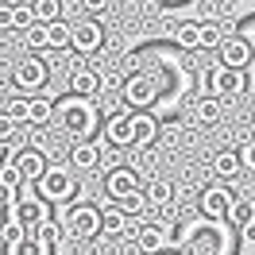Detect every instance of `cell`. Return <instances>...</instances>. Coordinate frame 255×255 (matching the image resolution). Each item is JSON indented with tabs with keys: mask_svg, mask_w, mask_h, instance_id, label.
<instances>
[{
	"mask_svg": "<svg viewBox=\"0 0 255 255\" xmlns=\"http://www.w3.org/2000/svg\"><path fill=\"white\" fill-rule=\"evenodd\" d=\"M248 74H255V47H252V62H248Z\"/></svg>",
	"mask_w": 255,
	"mask_h": 255,
	"instance_id": "41",
	"label": "cell"
},
{
	"mask_svg": "<svg viewBox=\"0 0 255 255\" xmlns=\"http://www.w3.org/2000/svg\"><path fill=\"white\" fill-rule=\"evenodd\" d=\"M224 116V105L217 97H197V105H193V124L197 128H217Z\"/></svg>",
	"mask_w": 255,
	"mask_h": 255,
	"instance_id": "21",
	"label": "cell"
},
{
	"mask_svg": "<svg viewBox=\"0 0 255 255\" xmlns=\"http://www.w3.org/2000/svg\"><path fill=\"white\" fill-rule=\"evenodd\" d=\"M116 209L124 213V217H139L147 209V197H143V190H135V193H128L124 201H116Z\"/></svg>",
	"mask_w": 255,
	"mask_h": 255,
	"instance_id": "30",
	"label": "cell"
},
{
	"mask_svg": "<svg viewBox=\"0 0 255 255\" xmlns=\"http://www.w3.org/2000/svg\"><path fill=\"white\" fill-rule=\"evenodd\" d=\"M31 16L35 23H58L62 19V0H31Z\"/></svg>",
	"mask_w": 255,
	"mask_h": 255,
	"instance_id": "25",
	"label": "cell"
},
{
	"mask_svg": "<svg viewBox=\"0 0 255 255\" xmlns=\"http://www.w3.org/2000/svg\"><path fill=\"white\" fill-rule=\"evenodd\" d=\"M143 190V178L135 174V166H128V162H120V166H112V170H105V201H124L128 193Z\"/></svg>",
	"mask_w": 255,
	"mask_h": 255,
	"instance_id": "11",
	"label": "cell"
},
{
	"mask_svg": "<svg viewBox=\"0 0 255 255\" xmlns=\"http://www.w3.org/2000/svg\"><path fill=\"white\" fill-rule=\"evenodd\" d=\"M50 120H54V97H50V93L27 97V112H23V124L35 128V131H43V128H50Z\"/></svg>",
	"mask_w": 255,
	"mask_h": 255,
	"instance_id": "17",
	"label": "cell"
},
{
	"mask_svg": "<svg viewBox=\"0 0 255 255\" xmlns=\"http://www.w3.org/2000/svg\"><path fill=\"white\" fill-rule=\"evenodd\" d=\"M62 228L70 240H101V209L78 193L70 205H62Z\"/></svg>",
	"mask_w": 255,
	"mask_h": 255,
	"instance_id": "4",
	"label": "cell"
},
{
	"mask_svg": "<svg viewBox=\"0 0 255 255\" xmlns=\"http://www.w3.org/2000/svg\"><path fill=\"white\" fill-rule=\"evenodd\" d=\"M0 162H4V143H0Z\"/></svg>",
	"mask_w": 255,
	"mask_h": 255,
	"instance_id": "42",
	"label": "cell"
},
{
	"mask_svg": "<svg viewBox=\"0 0 255 255\" xmlns=\"http://www.w3.org/2000/svg\"><path fill=\"white\" fill-rule=\"evenodd\" d=\"M240 240H244V244H255V224H252V228H244V232H240Z\"/></svg>",
	"mask_w": 255,
	"mask_h": 255,
	"instance_id": "40",
	"label": "cell"
},
{
	"mask_svg": "<svg viewBox=\"0 0 255 255\" xmlns=\"http://www.w3.org/2000/svg\"><path fill=\"white\" fill-rule=\"evenodd\" d=\"M159 120L151 116V112H131V147L135 151H143V147H151L155 139H159Z\"/></svg>",
	"mask_w": 255,
	"mask_h": 255,
	"instance_id": "18",
	"label": "cell"
},
{
	"mask_svg": "<svg viewBox=\"0 0 255 255\" xmlns=\"http://www.w3.org/2000/svg\"><path fill=\"white\" fill-rule=\"evenodd\" d=\"M240 170H248V174H255V131L252 135H244V143H240Z\"/></svg>",
	"mask_w": 255,
	"mask_h": 255,
	"instance_id": "31",
	"label": "cell"
},
{
	"mask_svg": "<svg viewBox=\"0 0 255 255\" xmlns=\"http://www.w3.org/2000/svg\"><path fill=\"white\" fill-rule=\"evenodd\" d=\"M50 81V66L43 54H23L12 66V85H16V97H39Z\"/></svg>",
	"mask_w": 255,
	"mask_h": 255,
	"instance_id": "5",
	"label": "cell"
},
{
	"mask_svg": "<svg viewBox=\"0 0 255 255\" xmlns=\"http://www.w3.org/2000/svg\"><path fill=\"white\" fill-rule=\"evenodd\" d=\"M221 43H224L221 23H201V31H197V50H217Z\"/></svg>",
	"mask_w": 255,
	"mask_h": 255,
	"instance_id": "28",
	"label": "cell"
},
{
	"mask_svg": "<svg viewBox=\"0 0 255 255\" xmlns=\"http://www.w3.org/2000/svg\"><path fill=\"white\" fill-rule=\"evenodd\" d=\"M213 174H217V182H224V186L240 174V155H236V147H224V151H217V155H213Z\"/></svg>",
	"mask_w": 255,
	"mask_h": 255,
	"instance_id": "22",
	"label": "cell"
},
{
	"mask_svg": "<svg viewBox=\"0 0 255 255\" xmlns=\"http://www.w3.org/2000/svg\"><path fill=\"white\" fill-rule=\"evenodd\" d=\"M81 8H85V12H89V19H97V16H105V12H109L112 8V0H78Z\"/></svg>",
	"mask_w": 255,
	"mask_h": 255,
	"instance_id": "35",
	"label": "cell"
},
{
	"mask_svg": "<svg viewBox=\"0 0 255 255\" xmlns=\"http://www.w3.org/2000/svg\"><path fill=\"white\" fill-rule=\"evenodd\" d=\"M47 39H50V50H70V23L58 19L47 27Z\"/></svg>",
	"mask_w": 255,
	"mask_h": 255,
	"instance_id": "29",
	"label": "cell"
},
{
	"mask_svg": "<svg viewBox=\"0 0 255 255\" xmlns=\"http://www.w3.org/2000/svg\"><path fill=\"white\" fill-rule=\"evenodd\" d=\"M0 31H16V4L0 0Z\"/></svg>",
	"mask_w": 255,
	"mask_h": 255,
	"instance_id": "34",
	"label": "cell"
},
{
	"mask_svg": "<svg viewBox=\"0 0 255 255\" xmlns=\"http://www.w3.org/2000/svg\"><path fill=\"white\" fill-rule=\"evenodd\" d=\"M224 0H190V19L193 23H221L224 19Z\"/></svg>",
	"mask_w": 255,
	"mask_h": 255,
	"instance_id": "23",
	"label": "cell"
},
{
	"mask_svg": "<svg viewBox=\"0 0 255 255\" xmlns=\"http://www.w3.org/2000/svg\"><path fill=\"white\" fill-rule=\"evenodd\" d=\"M8 116H12V120H19V124H23V112H27V97H16V101H12V105H8Z\"/></svg>",
	"mask_w": 255,
	"mask_h": 255,
	"instance_id": "38",
	"label": "cell"
},
{
	"mask_svg": "<svg viewBox=\"0 0 255 255\" xmlns=\"http://www.w3.org/2000/svg\"><path fill=\"white\" fill-rule=\"evenodd\" d=\"M232 201H236V193L228 190L224 182L201 186V193H197V217H201V221H217V224H224V217H228Z\"/></svg>",
	"mask_w": 255,
	"mask_h": 255,
	"instance_id": "9",
	"label": "cell"
},
{
	"mask_svg": "<svg viewBox=\"0 0 255 255\" xmlns=\"http://www.w3.org/2000/svg\"><path fill=\"white\" fill-rule=\"evenodd\" d=\"M224 224H228L232 232H244V228H252V224H255V201H232V209H228Z\"/></svg>",
	"mask_w": 255,
	"mask_h": 255,
	"instance_id": "24",
	"label": "cell"
},
{
	"mask_svg": "<svg viewBox=\"0 0 255 255\" xmlns=\"http://www.w3.org/2000/svg\"><path fill=\"white\" fill-rule=\"evenodd\" d=\"M143 197H147V205L170 209V201L178 197V190H174V182H170V178H147V186H143Z\"/></svg>",
	"mask_w": 255,
	"mask_h": 255,
	"instance_id": "20",
	"label": "cell"
},
{
	"mask_svg": "<svg viewBox=\"0 0 255 255\" xmlns=\"http://www.w3.org/2000/svg\"><path fill=\"white\" fill-rule=\"evenodd\" d=\"M101 89H105V78L97 74L93 66L74 62V70H70V97H81V101H97V97H101Z\"/></svg>",
	"mask_w": 255,
	"mask_h": 255,
	"instance_id": "14",
	"label": "cell"
},
{
	"mask_svg": "<svg viewBox=\"0 0 255 255\" xmlns=\"http://www.w3.org/2000/svg\"><path fill=\"white\" fill-rule=\"evenodd\" d=\"M105 47V27H101V19H81V23H70V50L85 58V54H93V50Z\"/></svg>",
	"mask_w": 255,
	"mask_h": 255,
	"instance_id": "12",
	"label": "cell"
},
{
	"mask_svg": "<svg viewBox=\"0 0 255 255\" xmlns=\"http://www.w3.org/2000/svg\"><path fill=\"white\" fill-rule=\"evenodd\" d=\"M23 35V47L31 50V54H43V50H50V39H47V23H31Z\"/></svg>",
	"mask_w": 255,
	"mask_h": 255,
	"instance_id": "26",
	"label": "cell"
},
{
	"mask_svg": "<svg viewBox=\"0 0 255 255\" xmlns=\"http://www.w3.org/2000/svg\"><path fill=\"white\" fill-rule=\"evenodd\" d=\"M252 4H255V0H252Z\"/></svg>",
	"mask_w": 255,
	"mask_h": 255,
	"instance_id": "44",
	"label": "cell"
},
{
	"mask_svg": "<svg viewBox=\"0 0 255 255\" xmlns=\"http://www.w3.org/2000/svg\"><path fill=\"white\" fill-rule=\"evenodd\" d=\"M197 31H201V23H193V19H182V23L174 27V35H170V39H174L182 50H197Z\"/></svg>",
	"mask_w": 255,
	"mask_h": 255,
	"instance_id": "27",
	"label": "cell"
},
{
	"mask_svg": "<svg viewBox=\"0 0 255 255\" xmlns=\"http://www.w3.org/2000/svg\"><path fill=\"white\" fill-rule=\"evenodd\" d=\"M31 190L39 193V201H47V205H70V201L81 193V182H78V174H74L70 166H62V162H47L43 178L35 182Z\"/></svg>",
	"mask_w": 255,
	"mask_h": 255,
	"instance_id": "2",
	"label": "cell"
},
{
	"mask_svg": "<svg viewBox=\"0 0 255 255\" xmlns=\"http://www.w3.org/2000/svg\"><path fill=\"white\" fill-rule=\"evenodd\" d=\"M97 209H101V236H131V224H128V217L120 213V209L112 205V201H97Z\"/></svg>",
	"mask_w": 255,
	"mask_h": 255,
	"instance_id": "19",
	"label": "cell"
},
{
	"mask_svg": "<svg viewBox=\"0 0 255 255\" xmlns=\"http://www.w3.org/2000/svg\"><path fill=\"white\" fill-rule=\"evenodd\" d=\"M12 201H16V190H8V186H0V217L12 209Z\"/></svg>",
	"mask_w": 255,
	"mask_h": 255,
	"instance_id": "39",
	"label": "cell"
},
{
	"mask_svg": "<svg viewBox=\"0 0 255 255\" xmlns=\"http://www.w3.org/2000/svg\"><path fill=\"white\" fill-rule=\"evenodd\" d=\"M0 186H8V190H23V182H19V174H16V166L12 162H0Z\"/></svg>",
	"mask_w": 255,
	"mask_h": 255,
	"instance_id": "33",
	"label": "cell"
},
{
	"mask_svg": "<svg viewBox=\"0 0 255 255\" xmlns=\"http://www.w3.org/2000/svg\"><path fill=\"white\" fill-rule=\"evenodd\" d=\"M236 35L248 43V47H255V16H252V19H244V23L236 27Z\"/></svg>",
	"mask_w": 255,
	"mask_h": 255,
	"instance_id": "37",
	"label": "cell"
},
{
	"mask_svg": "<svg viewBox=\"0 0 255 255\" xmlns=\"http://www.w3.org/2000/svg\"><path fill=\"white\" fill-rule=\"evenodd\" d=\"M101 143L105 147H116V151H124L131 147V112H109L105 120H101Z\"/></svg>",
	"mask_w": 255,
	"mask_h": 255,
	"instance_id": "13",
	"label": "cell"
},
{
	"mask_svg": "<svg viewBox=\"0 0 255 255\" xmlns=\"http://www.w3.org/2000/svg\"><path fill=\"white\" fill-rule=\"evenodd\" d=\"M54 120L62 124V131L78 143V139H97L101 131V109L97 101H81V97H54Z\"/></svg>",
	"mask_w": 255,
	"mask_h": 255,
	"instance_id": "1",
	"label": "cell"
},
{
	"mask_svg": "<svg viewBox=\"0 0 255 255\" xmlns=\"http://www.w3.org/2000/svg\"><path fill=\"white\" fill-rule=\"evenodd\" d=\"M19 128H23V124H19V120H12L8 112H0V143L8 147V143H12V139H19Z\"/></svg>",
	"mask_w": 255,
	"mask_h": 255,
	"instance_id": "32",
	"label": "cell"
},
{
	"mask_svg": "<svg viewBox=\"0 0 255 255\" xmlns=\"http://www.w3.org/2000/svg\"><path fill=\"white\" fill-rule=\"evenodd\" d=\"M252 89V74L248 70H201V97H217V101H240V97Z\"/></svg>",
	"mask_w": 255,
	"mask_h": 255,
	"instance_id": "3",
	"label": "cell"
},
{
	"mask_svg": "<svg viewBox=\"0 0 255 255\" xmlns=\"http://www.w3.org/2000/svg\"><path fill=\"white\" fill-rule=\"evenodd\" d=\"M66 166L74 174H89L101 166V139H78L70 143V155H66Z\"/></svg>",
	"mask_w": 255,
	"mask_h": 255,
	"instance_id": "16",
	"label": "cell"
},
{
	"mask_svg": "<svg viewBox=\"0 0 255 255\" xmlns=\"http://www.w3.org/2000/svg\"><path fill=\"white\" fill-rule=\"evenodd\" d=\"M4 221H16L23 232H35L39 224L50 221V205H47V201H39V193H35V190H19L16 201H12V209L4 213Z\"/></svg>",
	"mask_w": 255,
	"mask_h": 255,
	"instance_id": "8",
	"label": "cell"
},
{
	"mask_svg": "<svg viewBox=\"0 0 255 255\" xmlns=\"http://www.w3.org/2000/svg\"><path fill=\"white\" fill-rule=\"evenodd\" d=\"M0 112H4V109H0Z\"/></svg>",
	"mask_w": 255,
	"mask_h": 255,
	"instance_id": "45",
	"label": "cell"
},
{
	"mask_svg": "<svg viewBox=\"0 0 255 255\" xmlns=\"http://www.w3.org/2000/svg\"><path fill=\"white\" fill-rule=\"evenodd\" d=\"M162 255H182V252H162Z\"/></svg>",
	"mask_w": 255,
	"mask_h": 255,
	"instance_id": "43",
	"label": "cell"
},
{
	"mask_svg": "<svg viewBox=\"0 0 255 255\" xmlns=\"http://www.w3.org/2000/svg\"><path fill=\"white\" fill-rule=\"evenodd\" d=\"M0 255H58V224L47 221V224H39L35 232H23Z\"/></svg>",
	"mask_w": 255,
	"mask_h": 255,
	"instance_id": "7",
	"label": "cell"
},
{
	"mask_svg": "<svg viewBox=\"0 0 255 255\" xmlns=\"http://www.w3.org/2000/svg\"><path fill=\"white\" fill-rule=\"evenodd\" d=\"M248 62H252V47H248L236 31L224 35V43L217 47V66H221V70H248Z\"/></svg>",
	"mask_w": 255,
	"mask_h": 255,
	"instance_id": "15",
	"label": "cell"
},
{
	"mask_svg": "<svg viewBox=\"0 0 255 255\" xmlns=\"http://www.w3.org/2000/svg\"><path fill=\"white\" fill-rule=\"evenodd\" d=\"M120 97H124L128 109H135V112H151L155 105H159V97H162V81L155 78V74H147V70H135V74L124 81Z\"/></svg>",
	"mask_w": 255,
	"mask_h": 255,
	"instance_id": "6",
	"label": "cell"
},
{
	"mask_svg": "<svg viewBox=\"0 0 255 255\" xmlns=\"http://www.w3.org/2000/svg\"><path fill=\"white\" fill-rule=\"evenodd\" d=\"M35 23V16H31V4H16V31H27Z\"/></svg>",
	"mask_w": 255,
	"mask_h": 255,
	"instance_id": "36",
	"label": "cell"
},
{
	"mask_svg": "<svg viewBox=\"0 0 255 255\" xmlns=\"http://www.w3.org/2000/svg\"><path fill=\"white\" fill-rule=\"evenodd\" d=\"M131 236H135V248H139V255L174 252V228H170L166 221H147V224H139Z\"/></svg>",
	"mask_w": 255,
	"mask_h": 255,
	"instance_id": "10",
	"label": "cell"
}]
</instances>
